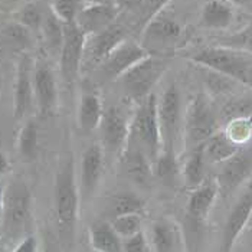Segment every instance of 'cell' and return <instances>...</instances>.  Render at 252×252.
Instances as JSON below:
<instances>
[{"instance_id": "cell-21", "label": "cell", "mask_w": 252, "mask_h": 252, "mask_svg": "<svg viewBox=\"0 0 252 252\" xmlns=\"http://www.w3.org/2000/svg\"><path fill=\"white\" fill-rule=\"evenodd\" d=\"M218 193H219V188L216 180L209 179L205 180L202 185H199L192 192L188 203L189 216L193 218L194 220H203L209 214Z\"/></svg>"}, {"instance_id": "cell-22", "label": "cell", "mask_w": 252, "mask_h": 252, "mask_svg": "<svg viewBox=\"0 0 252 252\" xmlns=\"http://www.w3.org/2000/svg\"><path fill=\"white\" fill-rule=\"evenodd\" d=\"M77 116L78 127L82 133H93L99 128L104 116V107L99 95L88 93L81 98Z\"/></svg>"}, {"instance_id": "cell-10", "label": "cell", "mask_w": 252, "mask_h": 252, "mask_svg": "<svg viewBox=\"0 0 252 252\" xmlns=\"http://www.w3.org/2000/svg\"><path fill=\"white\" fill-rule=\"evenodd\" d=\"M141 46L153 55H164L163 49L170 48L182 38L179 22L161 13L150 20L141 31Z\"/></svg>"}, {"instance_id": "cell-33", "label": "cell", "mask_w": 252, "mask_h": 252, "mask_svg": "<svg viewBox=\"0 0 252 252\" xmlns=\"http://www.w3.org/2000/svg\"><path fill=\"white\" fill-rule=\"evenodd\" d=\"M223 131L233 143L242 146L252 136V116L231 120L229 123H226V128Z\"/></svg>"}, {"instance_id": "cell-38", "label": "cell", "mask_w": 252, "mask_h": 252, "mask_svg": "<svg viewBox=\"0 0 252 252\" xmlns=\"http://www.w3.org/2000/svg\"><path fill=\"white\" fill-rule=\"evenodd\" d=\"M19 23L25 28H39L43 20H42V13L39 7L33 3L26 4L19 13Z\"/></svg>"}, {"instance_id": "cell-28", "label": "cell", "mask_w": 252, "mask_h": 252, "mask_svg": "<svg viewBox=\"0 0 252 252\" xmlns=\"http://www.w3.org/2000/svg\"><path fill=\"white\" fill-rule=\"evenodd\" d=\"M203 144L196 146V147L192 149L190 155H189L186 163H185V167H183V176H185L186 182L190 186H194V188H197L199 185H202L205 182V161H206V156H205Z\"/></svg>"}, {"instance_id": "cell-15", "label": "cell", "mask_w": 252, "mask_h": 252, "mask_svg": "<svg viewBox=\"0 0 252 252\" xmlns=\"http://www.w3.org/2000/svg\"><path fill=\"white\" fill-rule=\"evenodd\" d=\"M252 215V185L248 190L241 196V199L233 206L232 212L228 216L223 239H222V252H232L233 245L239 238L244 228L248 225Z\"/></svg>"}, {"instance_id": "cell-31", "label": "cell", "mask_w": 252, "mask_h": 252, "mask_svg": "<svg viewBox=\"0 0 252 252\" xmlns=\"http://www.w3.org/2000/svg\"><path fill=\"white\" fill-rule=\"evenodd\" d=\"M170 3V0H144V3L141 4V7L138 9L136 13V19L133 23V29L141 33V31L144 29V26L156 18L157 15L161 13V10Z\"/></svg>"}, {"instance_id": "cell-12", "label": "cell", "mask_w": 252, "mask_h": 252, "mask_svg": "<svg viewBox=\"0 0 252 252\" xmlns=\"http://www.w3.org/2000/svg\"><path fill=\"white\" fill-rule=\"evenodd\" d=\"M128 133H130V121L127 120L121 108L108 107L107 110H104L102 121L99 126L102 150L120 157L127 146Z\"/></svg>"}, {"instance_id": "cell-27", "label": "cell", "mask_w": 252, "mask_h": 252, "mask_svg": "<svg viewBox=\"0 0 252 252\" xmlns=\"http://www.w3.org/2000/svg\"><path fill=\"white\" fill-rule=\"evenodd\" d=\"M179 161L176 157L175 149L164 147L153 163V175L164 185L173 186L179 179Z\"/></svg>"}, {"instance_id": "cell-47", "label": "cell", "mask_w": 252, "mask_h": 252, "mask_svg": "<svg viewBox=\"0 0 252 252\" xmlns=\"http://www.w3.org/2000/svg\"><path fill=\"white\" fill-rule=\"evenodd\" d=\"M45 252H57V251H55V250H54L52 247H48V248L45 250Z\"/></svg>"}, {"instance_id": "cell-24", "label": "cell", "mask_w": 252, "mask_h": 252, "mask_svg": "<svg viewBox=\"0 0 252 252\" xmlns=\"http://www.w3.org/2000/svg\"><path fill=\"white\" fill-rule=\"evenodd\" d=\"M233 20L231 6L223 0H211L205 3L199 25L206 29H225Z\"/></svg>"}, {"instance_id": "cell-36", "label": "cell", "mask_w": 252, "mask_h": 252, "mask_svg": "<svg viewBox=\"0 0 252 252\" xmlns=\"http://www.w3.org/2000/svg\"><path fill=\"white\" fill-rule=\"evenodd\" d=\"M110 223H111V226L114 228V231H116L120 236L128 238V236H131V235H134V233L140 231L141 215H123V216L114 218Z\"/></svg>"}, {"instance_id": "cell-2", "label": "cell", "mask_w": 252, "mask_h": 252, "mask_svg": "<svg viewBox=\"0 0 252 252\" xmlns=\"http://www.w3.org/2000/svg\"><path fill=\"white\" fill-rule=\"evenodd\" d=\"M157 102V97L152 93L144 101L137 104L136 113L130 121V133L127 141L141 149L153 163L163 147Z\"/></svg>"}, {"instance_id": "cell-7", "label": "cell", "mask_w": 252, "mask_h": 252, "mask_svg": "<svg viewBox=\"0 0 252 252\" xmlns=\"http://www.w3.org/2000/svg\"><path fill=\"white\" fill-rule=\"evenodd\" d=\"M87 35L74 23H63V42L61 48V75L68 87H72L82 69Z\"/></svg>"}, {"instance_id": "cell-41", "label": "cell", "mask_w": 252, "mask_h": 252, "mask_svg": "<svg viewBox=\"0 0 252 252\" xmlns=\"http://www.w3.org/2000/svg\"><path fill=\"white\" fill-rule=\"evenodd\" d=\"M143 3H144V0H117L116 6L120 10H127V12L137 13Z\"/></svg>"}, {"instance_id": "cell-20", "label": "cell", "mask_w": 252, "mask_h": 252, "mask_svg": "<svg viewBox=\"0 0 252 252\" xmlns=\"http://www.w3.org/2000/svg\"><path fill=\"white\" fill-rule=\"evenodd\" d=\"M152 245L155 252H182L183 239L179 225L169 218L156 220L152 226Z\"/></svg>"}, {"instance_id": "cell-5", "label": "cell", "mask_w": 252, "mask_h": 252, "mask_svg": "<svg viewBox=\"0 0 252 252\" xmlns=\"http://www.w3.org/2000/svg\"><path fill=\"white\" fill-rule=\"evenodd\" d=\"M3 231L9 238H18L29 229L32 219V194L26 183L13 182L4 190Z\"/></svg>"}, {"instance_id": "cell-32", "label": "cell", "mask_w": 252, "mask_h": 252, "mask_svg": "<svg viewBox=\"0 0 252 252\" xmlns=\"http://www.w3.org/2000/svg\"><path fill=\"white\" fill-rule=\"evenodd\" d=\"M252 116V98L238 97L229 99L220 110V120L229 123L235 118Z\"/></svg>"}, {"instance_id": "cell-6", "label": "cell", "mask_w": 252, "mask_h": 252, "mask_svg": "<svg viewBox=\"0 0 252 252\" xmlns=\"http://www.w3.org/2000/svg\"><path fill=\"white\" fill-rule=\"evenodd\" d=\"M219 121L211 102L205 95H196L189 102L185 117V141L189 147H196L206 143L216 131H219Z\"/></svg>"}, {"instance_id": "cell-37", "label": "cell", "mask_w": 252, "mask_h": 252, "mask_svg": "<svg viewBox=\"0 0 252 252\" xmlns=\"http://www.w3.org/2000/svg\"><path fill=\"white\" fill-rule=\"evenodd\" d=\"M220 45L223 48H229L235 51H245V52L252 54V22L241 32L235 33L229 38L222 39Z\"/></svg>"}, {"instance_id": "cell-26", "label": "cell", "mask_w": 252, "mask_h": 252, "mask_svg": "<svg viewBox=\"0 0 252 252\" xmlns=\"http://www.w3.org/2000/svg\"><path fill=\"white\" fill-rule=\"evenodd\" d=\"M203 147H205L206 160H209L211 163H223L241 150V146L233 143L232 140L225 134V131H216L214 136L203 144Z\"/></svg>"}, {"instance_id": "cell-4", "label": "cell", "mask_w": 252, "mask_h": 252, "mask_svg": "<svg viewBox=\"0 0 252 252\" xmlns=\"http://www.w3.org/2000/svg\"><path fill=\"white\" fill-rule=\"evenodd\" d=\"M190 59L196 65L212 69L219 74L232 78L245 85H251L252 58L229 48H203L193 54Z\"/></svg>"}, {"instance_id": "cell-11", "label": "cell", "mask_w": 252, "mask_h": 252, "mask_svg": "<svg viewBox=\"0 0 252 252\" xmlns=\"http://www.w3.org/2000/svg\"><path fill=\"white\" fill-rule=\"evenodd\" d=\"M149 55L152 54L140 43L127 39L118 45L110 54V57L98 66V74L102 81H114Z\"/></svg>"}, {"instance_id": "cell-49", "label": "cell", "mask_w": 252, "mask_h": 252, "mask_svg": "<svg viewBox=\"0 0 252 252\" xmlns=\"http://www.w3.org/2000/svg\"><path fill=\"white\" fill-rule=\"evenodd\" d=\"M7 1H10V3H18L20 0H7Z\"/></svg>"}, {"instance_id": "cell-17", "label": "cell", "mask_w": 252, "mask_h": 252, "mask_svg": "<svg viewBox=\"0 0 252 252\" xmlns=\"http://www.w3.org/2000/svg\"><path fill=\"white\" fill-rule=\"evenodd\" d=\"M32 62L29 57H22L18 63L16 84H15V108L13 116L16 120H22L33 107L35 88L33 77L31 74Z\"/></svg>"}, {"instance_id": "cell-43", "label": "cell", "mask_w": 252, "mask_h": 252, "mask_svg": "<svg viewBox=\"0 0 252 252\" xmlns=\"http://www.w3.org/2000/svg\"><path fill=\"white\" fill-rule=\"evenodd\" d=\"M10 164H9V160L6 158V156L3 153H0V176L4 175L7 170H9Z\"/></svg>"}, {"instance_id": "cell-45", "label": "cell", "mask_w": 252, "mask_h": 252, "mask_svg": "<svg viewBox=\"0 0 252 252\" xmlns=\"http://www.w3.org/2000/svg\"><path fill=\"white\" fill-rule=\"evenodd\" d=\"M101 3H111V4H116L117 0H99Z\"/></svg>"}, {"instance_id": "cell-16", "label": "cell", "mask_w": 252, "mask_h": 252, "mask_svg": "<svg viewBox=\"0 0 252 252\" xmlns=\"http://www.w3.org/2000/svg\"><path fill=\"white\" fill-rule=\"evenodd\" d=\"M123 172L136 185L147 188L153 177V161L141 149L127 143L124 152L118 157Z\"/></svg>"}, {"instance_id": "cell-44", "label": "cell", "mask_w": 252, "mask_h": 252, "mask_svg": "<svg viewBox=\"0 0 252 252\" xmlns=\"http://www.w3.org/2000/svg\"><path fill=\"white\" fill-rule=\"evenodd\" d=\"M3 202H4V190L0 186V215L3 214Z\"/></svg>"}, {"instance_id": "cell-18", "label": "cell", "mask_w": 252, "mask_h": 252, "mask_svg": "<svg viewBox=\"0 0 252 252\" xmlns=\"http://www.w3.org/2000/svg\"><path fill=\"white\" fill-rule=\"evenodd\" d=\"M35 99L38 104L39 113L42 116H51L58 102V87L54 71L48 65H40L33 75Z\"/></svg>"}, {"instance_id": "cell-50", "label": "cell", "mask_w": 252, "mask_h": 252, "mask_svg": "<svg viewBox=\"0 0 252 252\" xmlns=\"http://www.w3.org/2000/svg\"><path fill=\"white\" fill-rule=\"evenodd\" d=\"M248 225H250V226L252 228V215H251V219H250V222H248Z\"/></svg>"}, {"instance_id": "cell-39", "label": "cell", "mask_w": 252, "mask_h": 252, "mask_svg": "<svg viewBox=\"0 0 252 252\" xmlns=\"http://www.w3.org/2000/svg\"><path fill=\"white\" fill-rule=\"evenodd\" d=\"M123 251L124 252H152V247L147 241L146 233L141 229L134 235L126 238V242H123Z\"/></svg>"}, {"instance_id": "cell-13", "label": "cell", "mask_w": 252, "mask_h": 252, "mask_svg": "<svg viewBox=\"0 0 252 252\" xmlns=\"http://www.w3.org/2000/svg\"><path fill=\"white\" fill-rule=\"evenodd\" d=\"M252 175V149L239 150L229 160L223 161V167L216 177L219 193L223 197L231 194L242 182Z\"/></svg>"}, {"instance_id": "cell-23", "label": "cell", "mask_w": 252, "mask_h": 252, "mask_svg": "<svg viewBox=\"0 0 252 252\" xmlns=\"http://www.w3.org/2000/svg\"><path fill=\"white\" fill-rule=\"evenodd\" d=\"M90 245L94 251L97 252H121L123 251V242L120 239V235L114 231L110 222L97 220L94 222L90 229Z\"/></svg>"}, {"instance_id": "cell-48", "label": "cell", "mask_w": 252, "mask_h": 252, "mask_svg": "<svg viewBox=\"0 0 252 252\" xmlns=\"http://www.w3.org/2000/svg\"><path fill=\"white\" fill-rule=\"evenodd\" d=\"M87 1H90V3H101L99 0H87Z\"/></svg>"}, {"instance_id": "cell-46", "label": "cell", "mask_w": 252, "mask_h": 252, "mask_svg": "<svg viewBox=\"0 0 252 252\" xmlns=\"http://www.w3.org/2000/svg\"><path fill=\"white\" fill-rule=\"evenodd\" d=\"M229 1H232V3H236V4H242V3H245L247 0H229Z\"/></svg>"}, {"instance_id": "cell-1", "label": "cell", "mask_w": 252, "mask_h": 252, "mask_svg": "<svg viewBox=\"0 0 252 252\" xmlns=\"http://www.w3.org/2000/svg\"><path fill=\"white\" fill-rule=\"evenodd\" d=\"M54 205L61 247L65 251L72 250L78 223L79 194L74 156L68 155L59 166L54 186Z\"/></svg>"}, {"instance_id": "cell-30", "label": "cell", "mask_w": 252, "mask_h": 252, "mask_svg": "<svg viewBox=\"0 0 252 252\" xmlns=\"http://www.w3.org/2000/svg\"><path fill=\"white\" fill-rule=\"evenodd\" d=\"M42 29L48 48L54 52H61L63 42V23L54 13H51L42 23Z\"/></svg>"}, {"instance_id": "cell-35", "label": "cell", "mask_w": 252, "mask_h": 252, "mask_svg": "<svg viewBox=\"0 0 252 252\" xmlns=\"http://www.w3.org/2000/svg\"><path fill=\"white\" fill-rule=\"evenodd\" d=\"M206 69V68H205ZM235 79L226 77L223 74H219L216 71L208 69V72L205 74V84L208 87V90L216 94V95H222V94H228L231 93L235 87Z\"/></svg>"}, {"instance_id": "cell-14", "label": "cell", "mask_w": 252, "mask_h": 252, "mask_svg": "<svg viewBox=\"0 0 252 252\" xmlns=\"http://www.w3.org/2000/svg\"><path fill=\"white\" fill-rule=\"evenodd\" d=\"M120 9L111 3H90L82 7L78 13L75 23L78 28L88 36L105 31L108 26L116 23Z\"/></svg>"}, {"instance_id": "cell-25", "label": "cell", "mask_w": 252, "mask_h": 252, "mask_svg": "<svg viewBox=\"0 0 252 252\" xmlns=\"http://www.w3.org/2000/svg\"><path fill=\"white\" fill-rule=\"evenodd\" d=\"M146 209V202L143 197L130 190L126 192H118V193L110 196L107 202V209L105 215L113 220L114 218L123 216V215L138 214Z\"/></svg>"}, {"instance_id": "cell-40", "label": "cell", "mask_w": 252, "mask_h": 252, "mask_svg": "<svg viewBox=\"0 0 252 252\" xmlns=\"http://www.w3.org/2000/svg\"><path fill=\"white\" fill-rule=\"evenodd\" d=\"M4 36L9 39L10 43H13V45H16V46H20V48L29 45L28 28L22 26L20 23L7 26L6 31H4Z\"/></svg>"}, {"instance_id": "cell-42", "label": "cell", "mask_w": 252, "mask_h": 252, "mask_svg": "<svg viewBox=\"0 0 252 252\" xmlns=\"http://www.w3.org/2000/svg\"><path fill=\"white\" fill-rule=\"evenodd\" d=\"M36 248H38V245H36L35 236L29 235V236L22 239V242L16 247V250L13 252H36Z\"/></svg>"}, {"instance_id": "cell-3", "label": "cell", "mask_w": 252, "mask_h": 252, "mask_svg": "<svg viewBox=\"0 0 252 252\" xmlns=\"http://www.w3.org/2000/svg\"><path fill=\"white\" fill-rule=\"evenodd\" d=\"M170 62L172 59L167 55L153 54L141 59L138 63L131 66L127 72H124L118 78L124 95L136 104L144 101L152 94L160 78L169 69Z\"/></svg>"}, {"instance_id": "cell-51", "label": "cell", "mask_w": 252, "mask_h": 252, "mask_svg": "<svg viewBox=\"0 0 252 252\" xmlns=\"http://www.w3.org/2000/svg\"><path fill=\"white\" fill-rule=\"evenodd\" d=\"M0 90H1V81H0Z\"/></svg>"}, {"instance_id": "cell-34", "label": "cell", "mask_w": 252, "mask_h": 252, "mask_svg": "<svg viewBox=\"0 0 252 252\" xmlns=\"http://www.w3.org/2000/svg\"><path fill=\"white\" fill-rule=\"evenodd\" d=\"M81 9V0H54L52 3V13L62 23H74Z\"/></svg>"}, {"instance_id": "cell-9", "label": "cell", "mask_w": 252, "mask_h": 252, "mask_svg": "<svg viewBox=\"0 0 252 252\" xmlns=\"http://www.w3.org/2000/svg\"><path fill=\"white\" fill-rule=\"evenodd\" d=\"M157 111L163 143L161 149H175L182 126V97L176 84H172L164 91L161 99L157 102Z\"/></svg>"}, {"instance_id": "cell-19", "label": "cell", "mask_w": 252, "mask_h": 252, "mask_svg": "<svg viewBox=\"0 0 252 252\" xmlns=\"http://www.w3.org/2000/svg\"><path fill=\"white\" fill-rule=\"evenodd\" d=\"M104 169V150L101 144L90 146L81 158V179L82 190L85 196H90L97 189Z\"/></svg>"}, {"instance_id": "cell-52", "label": "cell", "mask_w": 252, "mask_h": 252, "mask_svg": "<svg viewBox=\"0 0 252 252\" xmlns=\"http://www.w3.org/2000/svg\"><path fill=\"white\" fill-rule=\"evenodd\" d=\"M250 87H251V88H252V79H251V85H250Z\"/></svg>"}, {"instance_id": "cell-29", "label": "cell", "mask_w": 252, "mask_h": 252, "mask_svg": "<svg viewBox=\"0 0 252 252\" xmlns=\"http://www.w3.org/2000/svg\"><path fill=\"white\" fill-rule=\"evenodd\" d=\"M18 152L20 157L26 161H31L38 153V124L33 120H29L22 128L18 137Z\"/></svg>"}, {"instance_id": "cell-8", "label": "cell", "mask_w": 252, "mask_h": 252, "mask_svg": "<svg viewBox=\"0 0 252 252\" xmlns=\"http://www.w3.org/2000/svg\"><path fill=\"white\" fill-rule=\"evenodd\" d=\"M127 29L123 23H113L105 31L93 35L87 40L84 49V59H82V69L93 71L110 57V54L127 40ZM81 69V71H82Z\"/></svg>"}]
</instances>
